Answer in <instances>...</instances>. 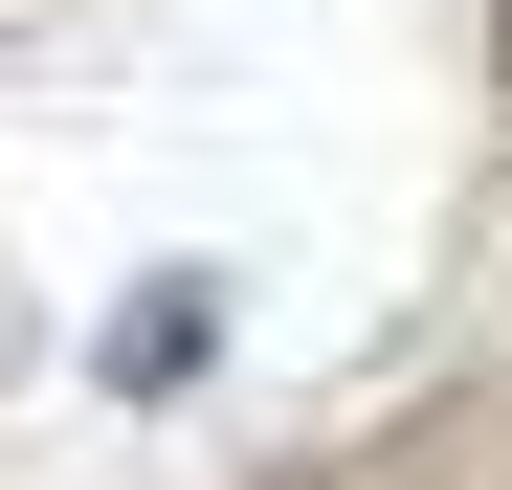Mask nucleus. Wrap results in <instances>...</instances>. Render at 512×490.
Returning <instances> with one entry per match:
<instances>
[{"label":"nucleus","mask_w":512,"mask_h":490,"mask_svg":"<svg viewBox=\"0 0 512 490\" xmlns=\"http://www.w3.org/2000/svg\"><path fill=\"white\" fill-rule=\"evenodd\" d=\"M45 23H67V0H0V45H45Z\"/></svg>","instance_id":"obj_1"},{"label":"nucleus","mask_w":512,"mask_h":490,"mask_svg":"<svg viewBox=\"0 0 512 490\" xmlns=\"http://www.w3.org/2000/svg\"><path fill=\"white\" fill-rule=\"evenodd\" d=\"M490 112H512V0H490Z\"/></svg>","instance_id":"obj_2"}]
</instances>
